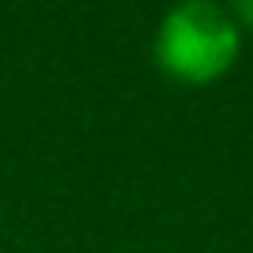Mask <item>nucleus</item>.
Here are the masks:
<instances>
[{"mask_svg": "<svg viewBox=\"0 0 253 253\" xmlns=\"http://www.w3.org/2000/svg\"><path fill=\"white\" fill-rule=\"evenodd\" d=\"M242 48V26L220 4L186 0L164 11L153 41L157 67L182 86H205L231 71Z\"/></svg>", "mask_w": 253, "mask_h": 253, "instance_id": "obj_1", "label": "nucleus"}, {"mask_svg": "<svg viewBox=\"0 0 253 253\" xmlns=\"http://www.w3.org/2000/svg\"><path fill=\"white\" fill-rule=\"evenodd\" d=\"M231 15H235L238 23H246V26L253 30V0H238L235 8H231Z\"/></svg>", "mask_w": 253, "mask_h": 253, "instance_id": "obj_2", "label": "nucleus"}]
</instances>
